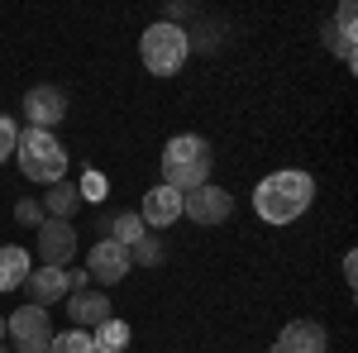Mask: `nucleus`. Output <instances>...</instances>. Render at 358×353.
Segmentation results:
<instances>
[{"label": "nucleus", "mask_w": 358, "mask_h": 353, "mask_svg": "<svg viewBox=\"0 0 358 353\" xmlns=\"http://www.w3.org/2000/svg\"><path fill=\"white\" fill-rule=\"evenodd\" d=\"M310 201H315V182H310V172H301V167L268 172L253 187V210H258L263 224H292V219H301L310 210Z\"/></svg>", "instance_id": "f257e3e1"}, {"label": "nucleus", "mask_w": 358, "mask_h": 353, "mask_svg": "<svg viewBox=\"0 0 358 353\" xmlns=\"http://www.w3.org/2000/svg\"><path fill=\"white\" fill-rule=\"evenodd\" d=\"M210 167H215V148H210L201 134L167 138V148H163V187L196 191V187L210 182Z\"/></svg>", "instance_id": "f03ea898"}, {"label": "nucleus", "mask_w": 358, "mask_h": 353, "mask_svg": "<svg viewBox=\"0 0 358 353\" xmlns=\"http://www.w3.org/2000/svg\"><path fill=\"white\" fill-rule=\"evenodd\" d=\"M15 163L29 182L38 187H53L67 177V148L62 138L48 134V129H20V143H15Z\"/></svg>", "instance_id": "7ed1b4c3"}, {"label": "nucleus", "mask_w": 358, "mask_h": 353, "mask_svg": "<svg viewBox=\"0 0 358 353\" xmlns=\"http://www.w3.org/2000/svg\"><path fill=\"white\" fill-rule=\"evenodd\" d=\"M138 57H143V67L153 72V77H177L182 72V62L192 57V43H187V29L182 24H148L143 29V38H138Z\"/></svg>", "instance_id": "20e7f679"}, {"label": "nucleus", "mask_w": 358, "mask_h": 353, "mask_svg": "<svg viewBox=\"0 0 358 353\" xmlns=\"http://www.w3.org/2000/svg\"><path fill=\"white\" fill-rule=\"evenodd\" d=\"M5 334H10L15 353H48V344H53V320H48L43 305H20L5 320Z\"/></svg>", "instance_id": "39448f33"}, {"label": "nucleus", "mask_w": 358, "mask_h": 353, "mask_svg": "<svg viewBox=\"0 0 358 353\" xmlns=\"http://www.w3.org/2000/svg\"><path fill=\"white\" fill-rule=\"evenodd\" d=\"M182 215L192 219V224H224V219L234 215V196L224 187H215V182H206V187L196 191H182Z\"/></svg>", "instance_id": "423d86ee"}, {"label": "nucleus", "mask_w": 358, "mask_h": 353, "mask_svg": "<svg viewBox=\"0 0 358 353\" xmlns=\"http://www.w3.org/2000/svg\"><path fill=\"white\" fill-rule=\"evenodd\" d=\"M77 224L72 219H43L38 224V258H43V268H72V258H77Z\"/></svg>", "instance_id": "0eeeda50"}, {"label": "nucleus", "mask_w": 358, "mask_h": 353, "mask_svg": "<svg viewBox=\"0 0 358 353\" xmlns=\"http://www.w3.org/2000/svg\"><path fill=\"white\" fill-rule=\"evenodd\" d=\"M134 268V258H129V248L115 244V239H96V248L86 253V277L91 282H101V287H115V282H124Z\"/></svg>", "instance_id": "6e6552de"}, {"label": "nucleus", "mask_w": 358, "mask_h": 353, "mask_svg": "<svg viewBox=\"0 0 358 353\" xmlns=\"http://www.w3.org/2000/svg\"><path fill=\"white\" fill-rule=\"evenodd\" d=\"M24 120H29V129H48V134H53L57 124L67 120V96H62V86H29L24 91Z\"/></svg>", "instance_id": "1a4fd4ad"}, {"label": "nucleus", "mask_w": 358, "mask_h": 353, "mask_svg": "<svg viewBox=\"0 0 358 353\" xmlns=\"http://www.w3.org/2000/svg\"><path fill=\"white\" fill-rule=\"evenodd\" d=\"M273 353H330V334L320 320H292V325H282Z\"/></svg>", "instance_id": "9d476101"}, {"label": "nucleus", "mask_w": 358, "mask_h": 353, "mask_svg": "<svg viewBox=\"0 0 358 353\" xmlns=\"http://www.w3.org/2000/svg\"><path fill=\"white\" fill-rule=\"evenodd\" d=\"M138 219L148 224V229H167V224H177L182 219V191H172V187H158L153 191H143V201H138Z\"/></svg>", "instance_id": "9b49d317"}, {"label": "nucleus", "mask_w": 358, "mask_h": 353, "mask_svg": "<svg viewBox=\"0 0 358 353\" xmlns=\"http://www.w3.org/2000/svg\"><path fill=\"white\" fill-rule=\"evenodd\" d=\"M67 315H72V329H101L106 320L115 315V305H110V296L106 291H72L67 296Z\"/></svg>", "instance_id": "f8f14e48"}, {"label": "nucleus", "mask_w": 358, "mask_h": 353, "mask_svg": "<svg viewBox=\"0 0 358 353\" xmlns=\"http://www.w3.org/2000/svg\"><path fill=\"white\" fill-rule=\"evenodd\" d=\"M24 287H29V296H34V305H43V310L57 305L62 296H72L67 291V268H34Z\"/></svg>", "instance_id": "ddd939ff"}, {"label": "nucleus", "mask_w": 358, "mask_h": 353, "mask_svg": "<svg viewBox=\"0 0 358 353\" xmlns=\"http://www.w3.org/2000/svg\"><path fill=\"white\" fill-rule=\"evenodd\" d=\"M325 43L344 57V67H354V62H358V53H354V0H339L334 24H325Z\"/></svg>", "instance_id": "4468645a"}, {"label": "nucleus", "mask_w": 358, "mask_h": 353, "mask_svg": "<svg viewBox=\"0 0 358 353\" xmlns=\"http://www.w3.org/2000/svg\"><path fill=\"white\" fill-rule=\"evenodd\" d=\"M29 272H34V258L24 253V244H5V248H0V291L24 287Z\"/></svg>", "instance_id": "2eb2a0df"}, {"label": "nucleus", "mask_w": 358, "mask_h": 353, "mask_svg": "<svg viewBox=\"0 0 358 353\" xmlns=\"http://www.w3.org/2000/svg\"><path fill=\"white\" fill-rule=\"evenodd\" d=\"M38 206H43V215H48V219H72L77 210H82L77 182H67V177H62V182H53V187L43 191V201H38Z\"/></svg>", "instance_id": "dca6fc26"}, {"label": "nucleus", "mask_w": 358, "mask_h": 353, "mask_svg": "<svg viewBox=\"0 0 358 353\" xmlns=\"http://www.w3.org/2000/svg\"><path fill=\"white\" fill-rule=\"evenodd\" d=\"M143 234H148V224L138 219V210H115L110 224H106V239H115V244H124V248H134Z\"/></svg>", "instance_id": "f3484780"}, {"label": "nucleus", "mask_w": 358, "mask_h": 353, "mask_svg": "<svg viewBox=\"0 0 358 353\" xmlns=\"http://www.w3.org/2000/svg\"><path fill=\"white\" fill-rule=\"evenodd\" d=\"M129 339H134V329L124 325L120 315H110L106 325H101L96 334H91V344H96V353H124V349H129Z\"/></svg>", "instance_id": "a211bd4d"}, {"label": "nucleus", "mask_w": 358, "mask_h": 353, "mask_svg": "<svg viewBox=\"0 0 358 353\" xmlns=\"http://www.w3.org/2000/svg\"><path fill=\"white\" fill-rule=\"evenodd\" d=\"M129 258H134L138 268H158V263L167 258V248H163V239H158V234L148 229V234H143V239H138V244L129 248Z\"/></svg>", "instance_id": "6ab92c4d"}, {"label": "nucleus", "mask_w": 358, "mask_h": 353, "mask_svg": "<svg viewBox=\"0 0 358 353\" xmlns=\"http://www.w3.org/2000/svg\"><path fill=\"white\" fill-rule=\"evenodd\" d=\"M48 353H96V344H91L86 329H62V334H53Z\"/></svg>", "instance_id": "aec40b11"}, {"label": "nucleus", "mask_w": 358, "mask_h": 353, "mask_svg": "<svg viewBox=\"0 0 358 353\" xmlns=\"http://www.w3.org/2000/svg\"><path fill=\"white\" fill-rule=\"evenodd\" d=\"M77 196H82V206H86V201H106V196H110V182H106V172L86 167L82 182H77Z\"/></svg>", "instance_id": "412c9836"}, {"label": "nucleus", "mask_w": 358, "mask_h": 353, "mask_svg": "<svg viewBox=\"0 0 358 353\" xmlns=\"http://www.w3.org/2000/svg\"><path fill=\"white\" fill-rule=\"evenodd\" d=\"M15 143H20V124H15L10 115H0V163L15 158Z\"/></svg>", "instance_id": "4be33fe9"}, {"label": "nucleus", "mask_w": 358, "mask_h": 353, "mask_svg": "<svg viewBox=\"0 0 358 353\" xmlns=\"http://www.w3.org/2000/svg\"><path fill=\"white\" fill-rule=\"evenodd\" d=\"M15 219H20V224H34V229H38V224H43V206H38V201H20V206H15Z\"/></svg>", "instance_id": "5701e85b"}, {"label": "nucleus", "mask_w": 358, "mask_h": 353, "mask_svg": "<svg viewBox=\"0 0 358 353\" xmlns=\"http://www.w3.org/2000/svg\"><path fill=\"white\" fill-rule=\"evenodd\" d=\"M86 287H91L86 268H67V291H86Z\"/></svg>", "instance_id": "b1692460"}, {"label": "nucleus", "mask_w": 358, "mask_h": 353, "mask_svg": "<svg viewBox=\"0 0 358 353\" xmlns=\"http://www.w3.org/2000/svg\"><path fill=\"white\" fill-rule=\"evenodd\" d=\"M344 282H349V287L358 282V253H344Z\"/></svg>", "instance_id": "393cba45"}, {"label": "nucleus", "mask_w": 358, "mask_h": 353, "mask_svg": "<svg viewBox=\"0 0 358 353\" xmlns=\"http://www.w3.org/2000/svg\"><path fill=\"white\" fill-rule=\"evenodd\" d=\"M0 339H5V315H0Z\"/></svg>", "instance_id": "a878e982"}, {"label": "nucleus", "mask_w": 358, "mask_h": 353, "mask_svg": "<svg viewBox=\"0 0 358 353\" xmlns=\"http://www.w3.org/2000/svg\"><path fill=\"white\" fill-rule=\"evenodd\" d=\"M0 353H15V349H5V344H0Z\"/></svg>", "instance_id": "bb28decb"}]
</instances>
